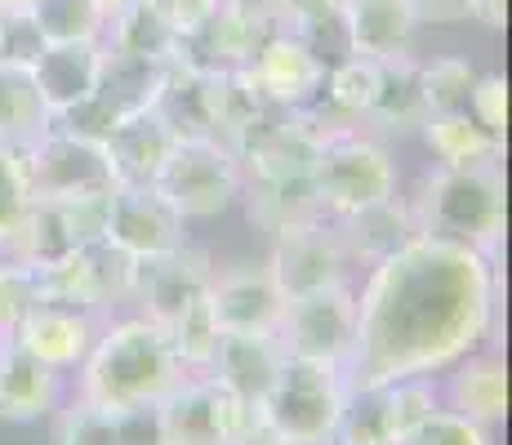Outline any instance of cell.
<instances>
[{
	"instance_id": "9",
	"label": "cell",
	"mask_w": 512,
	"mask_h": 445,
	"mask_svg": "<svg viewBox=\"0 0 512 445\" xmlns=\"http://www.w3.org/2000/svg\"><path fill=\"white\" fill-rule=\"evenodd\" d=\"M254 405L241 401L228 383L214 374H183L161 401H156V419H161L165 445H228L236 432L250 423Z\"/></svg>"
},
{
	"instance_id": "2",
	"label": "cell",
	"mask_w": 512,
	"mask_h": 445,
	"mask_svg": "<svg viewBox=\"0 0 512 445\" xmlns=\"http://www.w3.org/2000/svg\"><path fill=\"white\" fill-rule=\"evenodd\" d=\"M179 379L183 365L161 325L147 316H112L76 365V397L121 414L134 405H156Z\"/></svg>"
},
{
	"instance_id": "1",
	"label": "cell",
	"mask_w": 512,
	"mask_h": 445,
	"mask_svg": "<svg viewBox=\"0 0 512 445\" xmlns=\"http://www.w3.org/2000/svg\"><path fill=\"white\" fill-rule=\"evenodd\" d=\"M499 263L441 236H410L357 290L352 388L446 374L495 334Z\"/></svg>"
},
{
	"instance_id": "45",
	"label": "cell",
	"mask_w": 512,
	"mask_h": 445,
	"mask_svg": "<svg viewBox=\"0 0 512 445\" xmlns=\"http://www.w3.org/2000/svg\"><path fill=\"white\" fill-rule=\"evenodd\" d=\"M147 5H152L179 36H192L196 27L214 14V5H219V0H147Z\"/></svg>"
},
{
	"instance_id": "7",
	"label": "cell",
	"mask_w": 512,
	"mask_h": 445,
	"mask_svg": "<svg viewBox=\"0 0 512 445\" xmlns=\"http://www.w3.org/2000/svg\"><path fill=\"white\" fill-rule=\"evenodd\" d=\"M134 276H139V259L125 254L107 236H94L72 259L54 267H36V294L76 303V308L112 321V312L134 299Z\"/></svg>"
},
{
	"instance_id": "22",
	"label": "cell",
	"mask_w": 512,
	"mask_h": 445,
	"mask_svg": "<svg viewBox=\"0 0 512 445\" xmlns=\"http://www.w3.org/2000/svg\"><path fill=\"white\" fill-rule=\"evenodd\" d=\"M285 365V348L277 339V330H236L219 339V352H214L210 370L219 383H228L241 401H250L259 410V401L268 397V388L277 383Z\"/></svg>"
},
{
	"instance_id": "20",
	"label": "cell",
	"mask_w": 512,
	"mask_h": 445,
	"mask_svg": "<svg viewBox=\"0 0 512 445\" xmlns=\"http://www.w3.org/2000/svg\"><path fill=\"white\" fill-rule=\"evenodd\" d=\"M205 299H210L214 321H219L223 334L277 330V321L285 312V294L277 290L268 267H232V272L214 267V281H210Z\"/></svg>"
},
{
	"instance_id": "46",
	"label": "cell",
	"mask_w": 512,
	"mask_h": 445,
	"mask_svg": "<svg viewBox=\"0 0 512 445\" xmlns=\"http://www.w3.org/2000/svg\"><path fill=\"white\" fill-rule=\"evenodd\" d=\"M41 32H36L32 14H5V58H18V63H32L41 54Z\"/></svg>"
},
{
	"instance_id": "3",
	"label": "cell",
	"mask_w": 512,
	"mask_h": 445,
	"mask_svg": "<svg viewBox=\"0 0 512 445\" xmlns=\"http://www.w3.org/2000/svg\"><path fill=\"white\" fill-rule=\"evenodd\" d=\"M504 161L486 165H437L419 178V192L410 196V214L423 236L459 241L468 250L486 254L499 263L504 254V227H508V201H504Z\"/></svg>"
},
{
	"instance_id": "34",
	"label": "cell",
	"mask_w": 512,
	"mask_h": 445,
	"mask_svg": "<svg viewBox=\"0 0 512 445\" xmlns=\"http://www.w3.org/2000/svg\"><path fill=\"white\" fill-rule=\"evenodd\" d=\"M330 445H401L397 419H392V401H388V383L352 388Z\"/></svg>"
},
{
	"instance_id": "17",
	"label": "cell",
	"mask_w": 512,
	"mask_h": 445,
	"mask_svg": "<svg viewBox=\"0 0 512 445\" xmlns=\"http://www.w3.org/2000/svg\"><path fill=\"white\" fill-rule=\"evenodd\" d=\"M214 281V259L201 250V245H179V250H165L156 259L139 263V276H134V308L147 321L165 325L174 321L183 308H192Z\"/></svg>"
},
{
	"instance_id": "35",
	"label": "cell",
	"mask_w": 512,
	"mask_h": 445,
	"mask_svg": "<svg viewBox=\"0 0 512 445\" xmlns=\"http://www.w3.org/2000/svg\"><path fill=\"white\" fill-rule=\"evenodd\" d=\"M32 23L45 45L67 41H103L107 9L98 0H32Z\"/></svg>"
},
{
	"instance_id": "42",
	"label": "cell",
	"mask_w": 512,
	"mask_h": 445,
	"mask_svg": "<svg viewBox=\"0 0 512 445\" xmlns=\"http://www.w3.org/2000/svg\"><path fill=\"white\" fill-rule=\"evenodd\" d=\"M36 299V267L18 259H0V339H9L14 321L27 312V303Z\"/></svg>"
},
{
	"instance_id": "19",
	"label": "cell",
	"mask_w": 512,
	"mask_h": 445,
	"mask_svg": "<svg viewBox=\"0 0 512 445\" xmlns=\"http://www.w3.org/2000/svg\"><path fill=\"white\" fill-rule=\"evenodd\" d=\"M343 49L374 63H392V58L415 54L419 18L410 9V0H343Z\"/></svg>"
},
{
	"instance_id": "23",
	"label": "cell",
	"mask_w": 512,
	"mask_h": 445,
	"mask_svg": "<svg viewBox=\"0 0 512 445\" xmlns=\"http://www.w3.org/2000/svg\"><path fill=\"white\" fill-rule=\"evenodd\" d=\"M446 374L450 379H446V388H441V401H446L450 410H459L464 419L481 423V428L504 423V414H508V361L495 348L481 343L477 352L459 356Z\"/></svg>"
},
{
	"instance_id": "47",
	"label": "cell",
	"mask_w": 512,
	"mask_h": 445,
	"mask_svg": "<svg viewBox=\"0 0 512 445\" xmlns=\"http://www.w3.org/2000/svg\"><path fill=\"white\" fill-rule=\"evenodd\" d=\"M410 9H415L419 23H441V27H450V23H468L472 0H410Z\"/></svg>"
},
{
	"instance_id": "31",
	"label": "cell",
	"mask_w": 512,
	"mask_h": 445,
	"mask_svg": "<svg viewBox=\"0 0 512 445\" xmlns=\"http://www.w3.org/2000/svg\"><path fill=\"white\" fill-rule=\"evenodd\" d=\"M428 152L437 156V165H486V161H504V138L481 130L468 112H437L423 116L419 125Z\"/></svg>"
},
{
	"instance_id": "37",
	"label": "cell",
	"mask_w": 512,
	"mask_h": 445,
	"mask_svg": "<svg viewBox=\"0 0 512 445\" xmlns=\"http://www.w3.org/2000/svg\"><path fill=\"white\" fill-rule=\"evenodd\" d=\"M419 81H423V107H428V116L464 112L468 89L477 81V67L464 54H446V58H432V63H419Z\"/></svg>"
},
{
	"instance_id": "44",
	"label": "cell",
	"mask_w": 512,
	"mask_h": 445,
	"mask_svg": "<svg viewBox=\"0 0 512 445\" xmlns=\"http://www.w3.org/2000/svg\"><path fill=\"white\" fill-rule=\"evenodd\" d=\"M116 445H165L156 405H134V410L116 414Z\"/></svg>"
},
{
	"instance_id": "48",
	"label": "cell",
	"mask_w": 512,
	"mask_h": 445,
	"mask_svg": "<svg viewBox=\"0 0 512 445\" xmlns=\"http://www.w3.org/2000/svg\"><path fill=\"white\" fill-rule=\"evenodd\" d=\"M228 445H290V441H285V437H281V432H277V428H272V423H268V419H263V414H259V410H254V414H250V423H245V428H241V432H236V437H232Z\"/></svg>"
},
{
	"instance_id": "6",
	"label": "cell",
	"mask_w": 512,
	"mask_h": 445,
	"mask_svg": "<svg viewBox=\"0 0 512 445\" xmlns=\"http://www.w3.org/2000/svg\"><path fill=\"white\" fill-rule=\"evenodd\" d=\"M241 183V161L223 138H179L152 187L192 223L232 210L241 201Z\"/></svg>"
},
{
	"instance_id": "18",
	"label": "cell",
	"mask_w": 512,
	"mask_h": 445,
	"mask_svg": "<svg viewBox=\"0 0 512 445\" xmlns=\"http://www.w3.org/2000/svg\"><path fill=\"white\" fill-rule=\"evenodd\" d=\"M326 72H330V58H321L308 41L281 32V27L250 58V76L263 89V98L277 107H290V112L294 107H317Z\"/></svg>"
},
{
	"instance_id": "30",
	"label": "cell",
	"mask_w": 512,
	"mask_h": 445,
	"mask_svg": "<svg viewBox=\"0 0 512 445\" xmlns=\"http://www.w3.org/2000/svg\"><path fill=\"white\" fill-rule=\"evenodd\" d=\"M103 45L116 49V54H134V58H147V63H174L179 58V45L183 36L156 14L147 0H134V5L116 9L107 14V27H103Z\"/></svg>"
},
{
	"instance_id": "32",
	"label": "cell",
	"mask_w": 512,
	"mask_h": 445,
	"mask_svg": "<svg viewBox=\"0 0 512 445\" xmlns=\"http://www.w3.org/2000/svg\"><path fill=\"white\" fill-rule=\"evenodd\" d=\"M379 76H383V63L361 54H343L339 63H330L326 85H321V98H326L321 112L343 125H366L374 94H379Z\"/></svg>"
},
{
	"instance_id": "50",
	"label": "cell",
	"mask_w": 512,
	"mask_h": 445,
	"mask_svg": "<svg viewBox=\"0 0 512 445\" xmlns=\"http://www.w3.org/2000/svg\"><path fill=\"white\" fill-rule=\"evenodd\" d=\"M23 9H32V0H0V14H23Z\"/></svg>"
},
{
	"instance_id": "8",
	"label": "cell",
	"mask_w": 512,
	"mask_h": 445,
	"mask_svg": "<svg viewBox=\"0 0 512 445\" xmlns=\"http://www.w3.org/2000/svg\"><path fill=\"white\" fill-rule=\"evenodd\" d=\"M107 196H32L5 254L27 267H54L72 259L85 241L103 236Z\"/></svg>"
},
{
	"instance_id": "12",
	"label": "cell",
	"mask_w": 512,
	"mask_h": 445,
	"mask_svg": "<svg viewBox=\"0 0 512 445\" xmlns=\"http://www.w3.org/2000/svg\"><path fill=\"white\" fill-rule=\"evenodd\" d=\"M352 267L357 263H352L348 245H343L339 227L330 219H312L303 227H290V232L272 236L268 272L285 299L334 290V285H352Z\"/></svg>"
},
{
	"instance_id": "33",
	"label": "cell",
	"mask_w": 512,
	"mask_h": 445,
	"mask_svg": "<svg viewBox=\"0 0 512 445\" xmlns=\"http://www.w3.org/2000/svg\"><path fill=\"white\" fill-rule=\"evenodd\" d=\"M428 107H423V81H419V58H392L383 63L379 76V94H374V107L366 116V125H379V130H419Z\"/></svg>"
},
{
	"instance_id": "38",
	"label": "cell",
	"mask_w": 512,
	"mask_h": 445,
	"mask_svg": "<svg viewBox=\"0 0 512 445\" xmlns=\"http://www.w3.org/2000/svg\"><path fill=\"white\" fill-rule=\"evenodd\" d=\"M268 9L281 32L308 41L317 54H321V41H330V32H343L339 27L343 0H268Z\"/></svg>"
},
{
	"instance_id": "51",
	"label": "cell",
	"mask_w": 512,
	"mask_h": 445,
	"mask_svg": "<svg viewBox=\"0 0 512 445\" xmlns=\"http://www.w3.org/2000/svg\"><path fill=\"white\" fill-rule=\"evenodd\" d=\"M98 5L107 9V14H116V9H125V5H134V0H98Z\"/></svg>"
},
{
	"instance_id": "4",
	"label": "cell",
	"mask_w": 512,
	"mask_h": 445,
	"mask_svg": "<svg viewBox=\"0 0 512 445\" xmlns=\"http://www.w3.org/2000/svg\"><path fill=\"white\" fill-rule=\"evenodd\" d=\"M348 397H352V379L343 361L285 356L277 383L259 401V414L290 445H330Z\"/></svg>"
},
{
	"instance_id": "52",
	"label": "cell",
	"mask_w": 512,
	"mask_h": 445,
	"mask_svg": "<svg viewBox=\"0 0 512 445\" xmlns=\"http://www.w3.org/2000/svg\"><path fill=\"white\" fill-rule=\"evenodd\" d=\"M0 58H5V14H0Z\"/></svg>"
},
{
	"instance_id": "15",
	"label": "cell",
	"mask_w": 512,
	"mask_h": 445,
	"mask_svg": "<svg viewBox=\"0 0 512 445\" xmlns=\"http://www.w3.org/2000/svg\"><path fill=\"white\" fill-rule=\"evenodd\" d=\"M103 236L143 263V259H156V254H165V250H179L187 241V219L156 192V187L116 183L112 196H107Z\"/></svg>"
},
{
	"instance_id": "11",
	"label": "cell",
	"mask_w": 512,
	"mask_h": 445,
	"mask_svg": "<svg viewBox=\"0 0 512 445\" xmlns=\"http://www.w3.org/2000/svg\"><path fill=\"white\" fill-rule=\"evenodd\" d=\"M32 196H107L116 187L107 147L98 138L49 121V130L23 152Z\"/></svg>"
},
{
	"instance_id": "28",
	"label": "cell",
	"mask_w": 512,
	"mask_h": 445,
	"mask_svg": "<svg viewBox=\"0 0 512 445\" xmlns=\"http://www.w3.org/2000/svg\"><path fill=\"white\" fill-rule=\"evenodd\" d=\"M241 201L254 227L281 236L290 227H303L312 219H321L317 192L312 178H245L241 183Z\"/></svg>"
},
{
	"instance_id": "25",
	"label": "cell",
	"mask_w": 512,
	"mask_h": 445,
	"mask_svg": "<svg viewBox=\"0 0 512 445\" xmlns=\"http://www.w3.org/2000/svg\"><path fill=\"white\" fill-rule=\"evenodd\" d=\"M98 72H103V41L41 45V54L32 58V76L49 116H63L72 107H81L98 89Z\"/></svg>"
},
{
	"instance_id": "14",
	"label": "cell",
	"mask_w": 512,
	"mask_h": 445,
	"mask_svg": "<svg viewBox=\"0 0 512 445\" xmlns=\"http://www.w3.org/2000/svg\"><path fill=\"white\" fill-rule=\"evenodd\" d=\"M272 32H277V18L268 0H219L214 14L192 36H183L179 63L201 67V72H236V67H250V58Z\"/></svg>"
},
{
	"instance_id": "29",
	"label": "cell",
	"mask_w": 512,
	"mask_h": 445,
	"mask_svg": "<svg viewBox=\"0 0 512 445\" xmlns=\"http://www.w3.org/2000/svg\"><path fill=\"white\" fill-rule=\"evenodd\" d=\"M49 107L36 89L32 63H18V58H0V143L5 147H27L49 130Z\"/></svg>"
},
{
	"instance_id": "36",
	"label": "cell",
	"mask_w": 512,
	"mask_h": 445,
	"mask_svg": "<svg viewBox=\"0 0 512 445\" xmlns=\"http://www.w3.org/2000/svg\"><path fill=\"white\" fill-rule=\"evenodd\" d=\"M205 294H210V290H205ZM205 294L192 303V308H183L170 325H165L170 348H174V356H179L183 374L210 370L214 352H219V339H223V330H219V321H214V308H210V299H205Z\"/></svg>"
},
{
	"instance_id": "43",
	"label": "cell",
	"mask_w": 512,
	"mask_h": 445,
	"mask_svg": "<svg viewBox=\"0 0 512 445\" xmlns=\"http://www.w3.org/2000/svg\"><path fill=\"white\" fill-rule=\"evenodd\" d=\"M464 112L481 125V130L504 138L508 134V81L499 72L477 76L472 89H468V107H464Z\"/></svg>"
},
{
	"instance_id": "24",
	"label": "cell",
	"mask_w": 512,
	"mask_h": 445,
	"mask_svg": "<svg viewBox=\"0 0 512 445\" xmlns=\"http://www.w3.org/2000/svg\"><path fill=\"white\" fill-rule=\"evenodd\" d=\"M219 85L223 72H201L174 58L152 107L179 138H219Z\"/></svg>"
},
{
	"instance_id": "16",
	"label": "cell",
	"mask_w": 512,
	"mask_h": 445,
	"mask_svg": "<svg viewBox=\"0 0 512 445\" xmlns=\"http://www.w3.org/2000/svg\"><path fill=\"white\" fill-rule=\"evenodd\" d=\"M103 325H107L103 316L76 308V303L45 299V294H36V299L27 303V312L14 321L9 339L23 343L32 356H41L45 365L72 374L76 365L85 361V352L94 348V339H98V330H103Z\"/></svg>"
},
{
	"instance_id": "10",
	"label": "cell",
	"mask_w": 512,
	"mask_h": 445,
	"mask_svg": "<svg viewBox=\"0 0 512 445\" xmlns=\"http://www.w3.org/2000/svg\"><path fill=\"white\" fill-rule=\"evenodd\" d=\"M334 130V116L321 107H277L232 147L245 178H312L321 143Z\"/></svg>"
},
{
	"instance_id": "41",
	"label": "cell",
	"mask_w": 512,
	"mask_h": 445,
	"mask_svg": "<svg viewBox=\"0 0 512 445\" xmlns=\"http://www.w3.org/2000/svg\"><path fill=\"white\" fill-rule=\"evenodd\" d=\"M401 445H490V428H481V423L464 419L459 410L441 405Z\"/></svg>"
},
{
	"instance_id": "40",
	"label": "cell",
	"mask_w": 512,
	"mask_h": 445,
	"mask_svg": "<svg viewBox=\"0 0 512 445\" xmlns=\"http://www.w3.org/2000/svg\"><path fill=\"white\" fill-rule=\"evenodd\" d=\"M27 205H32V183H27L23 152L0 143V250L14 241V232H18V223H23Z\"/></svg>"
},
{
	"instance_id": "21",
	"label": "cell",
	"mask_w": 512,
	"mask_h": 445,
	"mask_svg": "<svg viewBox=\"0 0 512 445\" xmlns=\"http://www.w3.org/2000/svg\"><path fill=\"white\" fill-rule=\"evenodd\" d=\"M63 401V370L45 365L23 343L0 339V423H36Z\"/></svg>"
},
{
	"instance_id": "26",
	"label": "cell",
	"mask_w": 512,
	"mask_h": 445,
	"mask_svg": "<svg viewBox=\"0 0 512 445\" xmlns=\"http://www.w3.org/2000/svg\"><path fill=\"white\" fill-rule=\"evenodd\" d=\"M174 143H179V134L161 121L156 107H147V112L121 121L112 134L103 138L116 183H130V187H152L156 174H161V165L170 161Z\"/></svg>"
},
{
	"instance_id": "13",
	"label": "cell",
	"mask_w": 512,
	"mask_h": 445,
	"mask_svg": "<svg viewBox=\"0 0 512 445\" xmlns=\"http://www.w3.org/2000/svg\"><path fill=\"white\" fill-rule=\"evenodd\" d=\"M277 339L285 356H312V361L348 365L352 339H357V290L352 285H334V290L285 299Z\"/></svg>"
},
{
	"instance_id": "27",
	"label": "cell",
	"mask_w": 512,
	"mask_h": 445,
	"mask_svg": "<svg viewBox=\"0 0 512 445\" xmlns=\"http://www.w3.org/2000/svg\"><path fill=\"white\" fill-rule=\"evenodd\" d=\"M334 227H339L343 245H348L357 267H374L379 259H388L392 250H401L410 236H419L415 214H410V205L401 196L370 205V210H357L348 219H334Z\"/></svg>"
},
{
	"instance_id": "39",
	"label": "cell",
	"mask_w": 512,
	"mask_h": 445,
	"mask_svg": "<svg viewBox=\"0 0 512 445\" xmlns=\"http://www.w3.org/2000/svg\"><path fill=\"white\" fill-rule=\"evenodd\" d=\"M54 445H116V410L72 397L54 419Z\"/></svg>"
},
{
	"instance_id": "5",
	"label": "cell",
	"mask_w": 512,
	"mask_h": 445,
	"mask_svg": "<svg viewBox=\"0 0 512 445\" xmlns=\"http://www.w3.org/2000/svg\"><path fill=\"white\" fill-rule=\"evenodd\" d=\"M312 192H317L321 219H348L397 196V161L379 138L361 134V125L334 121L312 165Z\"/></svg>"
},
{
	"instance_id": "49",
	"label": "cell",
	"mask_w": 512,
	"mask_h": 445,
	"mask_svg": "<svg viewBox=\"0 0 512 445\" xmlns=\"http://www.w3.org/2000/svg\"><path fill=\"white\" fill-rule=\"evenodd\" d=\"M481 27H490V32H499V27L508 23V0H472V14Z\"/></svg>"
}]
</instances>
